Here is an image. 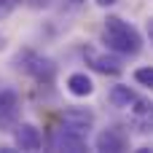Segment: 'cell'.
<instances>
[{
	"instance_id": "cell-1",
	"label": "cell",
	"mask_w": 153,
	"mask_h": 153,
	"mask_svg": "<svg viewBox=\"0 0 153 153\" xmlns=\"http://www.w3.org/2000/svg\"><path fill=\"white\" fill-rule=\"evenodd\" d=\"M102 40H105V46L113 54H124V56H134L143 48L140 32L129 22H124L121 16H108L105 19V24H102Z\"/></svg>"
},
{
	"instance_id": "cell-2",
	"label": "cell",
	"mask_w": 153,
	"mask_h": 153,
	"mask_svg": "<svg viewBox=\"0 0 153 153\" xmlns=\"http://www.w3.org/2000/svg\"><path fill=\"white\" fill-rule=\"evenodd\" d=\"M16 67L24 70V73H30L38 81H46V83H51L54 81V73H56L54 62L48 56H43V54H35V51H22L16 56Z\"/></svg>"
},
{
	"instance_id": "cell-3",
	"label": "cell",
	"mask_w": 153,
	"mask_h": 153,
	"mask_svg": "<svg viewBox=\"0 0 153 153\" xmlns=\"http://www.w3.org/2000/svg\"><path fill=\"white\" fill-rule=\"evenodd\" d=\"M19 126V94L13 89L0 91V132H13Z\"/></svg>"
},
{
	"instance_id": "cell-4",
	"label": "cell",
	"mask_w": 153,
	"mask_h": 153,
	"mask_svg": "<svg viewBox=\"0 0 153 153\" xmlns=\"http://www.w3.org/2000/svg\"><path fill=\"white\" fill-rule=\"evenodd\" d=\"M62 126L75 132V134H89V129L94 126V113L86 110V108H67L62 113Z\"/></svg>"
},
{
	"instance_id": "cell-5",
	"label": "cell",
	"mask_w": 153,
	"mask_h": 153,
	"mask_svg": "<svg viewBox=\"0 0 153 153\" xmlns=\"http://www.w3.org/2000/svg\"><path fill=\"white\" fill-rule=\"evenodd\" d=\"M94 148L102 151V153H124L129 148V137H126L121 129L110 126V129H102V132L94 137Z\"/></svg>"
},
{
	"instance_id": "cell-6",
	"label": "cell",
	"mask_w": 153,
	"mask_h": 153,
	"mask_svg": "<svg viewBox=\"0 0 153 153\" xmlns=\"http://www.w3.org/2000/svg\"><path fill=\"white\" fill-rule=\"evenodd\" d=\"M11 134H13V143H16L19 151H38V148L43 145V134H40V129L32 126V124H19Z\"/></svg>"
},
{
	"instance_id": "cell-7",
	"label": "cell",
	"mask_w": 153,
	"mask_h": 153,
	"mask_svg": "<svg viewBox=\"0 0 153 153\" xmlns=\"http://www.w3.org/2000/svg\"><path fill=\"white\" fill-rule=\"evenodd\" d=\"M54 151H70V153H81L86 151V137L83 134H75L70 129H59L54 134Z\"/></svg>"
},
{
	"instance_id": "cell-8",
	"label": "cell",
	"mask_w": 153,
	"mask_h": 153,
	"mask_svg": "<svg viewBox=\"0 0 153 153\" xmlns=\"http://www.w3.org/2000/svg\"><path fill=\"white\" fill-rule=\"evenodd\" d=\"M91 67L97 73H102V75H121V70H124L121 59L113 56V54H97V56H91Z\"/></svg>"
},
{
	"instance_id": "cell-9",
	"label": "cell",
	"mask_w": 153,
	"mask_h": 153,
	"mask_svg": "<svg viewBox=\"0 0 153 153\" xmlns=\"http://www.w3.org/2000/svg\"><path fill=\"white\" fill-rule=\"evenodd\" d=\"M67 91L73 97H89L94 91V81L86 73H73V75H67Z\"/></svg>"
},
{
	"instance_id": "cell-10",
	"label": "cell",
	"mask_w": 153,
	"mask_h": 153,
	"mask_svg": "<svg viewBox=\"0 0 153 153\" xmlns=\"http://www.w3.org/2000/svg\"><path fill=\"white\" fill-rule=\"evenodd\" d=\"M137 100V94L129 89V86H124V83H116L110 91H108V102L113 105V108H132V102Z\"/></svg>"
},
{
	"instance_id": "cell-11",
	"label": "cell",
	"mask_w": 153,
	"mask_h": 153,
	"mask_svg": "<svg viewBox=\"0 0 153 153\" xmlns=\"http://www.w3.org/2000/svg\"><path fill=\"white\" fill-rule=\"evenodd\" d=\"M129 110H132V116H134L137 124H145V126H148V124L153 121V102L145 100V97H137V100L132 102Z\"/></svg>"
},
{
	"instance_id": "cell-12",
	"label": "cell",
	"mask_w": 153,
	"mask_h": 153,
	"mask_svg": "<svg viewBox=\"0 0 153 153\" xmlns=\"http://www.w3.org/2000/svg\"><path fill=\"white\" fill-rule=\"evenodd\" d=\"M134 81L145 89H153V67H137L134 70Z\"/></svg>"
},
{
	"instance_id": "cell-13",
	"label": "cell",
	"mask_w": 153,
	"mask_h": 153,
	"mask_svg": "<svg viewBox=\"0 0 153 153\" xmlns=\"http://www.w3.org/2000/svg\"><path fill=\"white\" fill-rule=\"evenodd\" d=\"M19 5H22V0H0V19L11 16V13H13Z\"/></svg>"
},
{
	"instance_id": "cell-14",
	"label": "cell",
	"mask_w": 153,
	"mask_h": 153,
	"mask_svg": "<svg viewBox=\"0 0 153 153\" xmlns=\"http://www.w3.org/2000/svg\"><path fill=\"white\" fill-rule=\"evenodd\" d=\"M145 27H148V40H151V46H153V16L148 19V24H145Z\"/></svg>"
},
{
	"instance_id": "cell-15",
	"label": "cell",
	"mask_w": 153,
	"mask_h": 153,
	"mask_svg": "<svg viewBox=\"0 0 153 153\" xmlns=\"http://www.w3.org/2000/svg\"><path fill=\"white\" fill-rule=\"evenodd\" d=\"M118 0H97V5H102V8H108V5H116Z\"/></svg>"
},
{
	"instance_id": "cell-16",
	"label": "cell",
	"mask_w": 153,
	"mask_h": 153,
	"mask_svg": "<svg viewBox=\"0 0 153 153\" xmlns=\"http://www.w3.org/2000/svg\"><path fill=\"white\" fill-rule=\"evenodd\" d=\"M70 3H75V5H78V3H83V0H70Z\"/></svg>"
}]
</instances>
